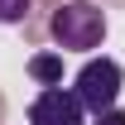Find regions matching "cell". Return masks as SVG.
I'll list each match as a JSON object with an SVG mask.
<instances>
[{
	"label": "cell",
	"instance_id": "cell-1",
	"mask_svg": "<svg viewBox=\"0 0 125 125\" xmlns=\"http://www.w3.org/2000/svg\"><path fill=\"white\" fill-rule=\"evenodd\" d=\"M48 34H53L58 53H92L106 39V10L92 0H62L48 19Z\"/></svg>",
	"mask_w": 125,
	"mask_h": 125
},
{
	"label": "cell",
	"instance_id": "cell-2",
	"mask_svg": "<svg viewBox=\"0 0 125 125\" xmlns=\"http://www.w3.org/2000/svg\"><path fill=\"white\" fill-rule=\"evenodd\" d=\"M120 87H125V72L115 58H92L87 67L77 72V82H72V92H77V101L87 106V115H106V111H115V101H120Z\"/></svg>",
	"mask_w": 125,
	"mask_h": 125
},
{
	"label": "cell",
	"instance_id": "cell-3",
	"mask_svg": "<svg viewBox=\"0 0 125 125\" xmlns=\"http://www.w3.org/2000/svg\"><path fill=\"white\" fill-rule=\"evenodd\" d=\"M29 125H87V106L72 87H43L29 101Z\"/></svg>",
	"mask_w": 125,
	"mask_h": 125
},
{
	"label": "cell",
	"instance_id": "cell-4",
	"mask_svg": "<svg viewBox=\"0 0 125 125\" xmlns=\"http://www.w3.org/2000/svg\"><path fill=\"white\" fill-rule=\"evenodd\" d=\"M29 72L43 87H62V58H53V53H39V58H29Z\"/></svg>",
	"mask_w": 125,
	"mask_h": 125
},
{
	"label": "cell",
	"instance_id": "cell-5",
	"mask_svg": "<svg viewBox=\"0 0 125 125\" xmlns=\"http://www.w3.org/2000/svg\"><path fill=\"white\" fill-rule=\"evenodd\" d=\"M34 0H0V24H24Z\"/></svg>",
	"mask_w": 125,
	"mask_h": 125
},
{
	"label": "cell",
	"instance_id": "cell-6",
	"mask_svg": "<svg viewBox=\"0 0 125 125\" xmlns=\"http://www.w3.org/2000/svg\"><path fill=\"white\" fill-rule=\"evenodd\" d=\"M92 125H125V111H106V115H96Z\"/></svg>",
	"mask_w": 125,
	"mask_h": 125
}]
</instances>
